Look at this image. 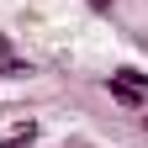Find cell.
Wrapping results in <instances>:
<instances>
[{"mask_svg":"<svg viewBox=\"0 0 148 148\" xmlns=\"http://www.w3.org/2000/svg\"><path fill=\"white\" fill-rule=\"evenodd\" d=\"M111 79H122L127 90H148V74H143V69H116Z\"/></svg>","mask_w":148,"mask_h":148,"instance_id":"obj_1","label":"cell"},{"mask_svg":"<svg viewBox=\"0 0 148 148\" xmlns=\"http://www.w3.org/2000/svg\"><path fill=\"white\" fill-rule=\"evenodd\" d=\"M111 95H116L122 106H143V90H127L122 79H111Z\"/></svg>","mask_w":148,"mask_h":148,"instance_id":"obj_2","label":"cell"},{"mask_svg":"<svg viewBox=\"0 0 148 148\" xmlns=\"http://www.w3.org/2000/svg\"><path fill=\"white\" fill-rule=\"evenodd\" d=\"M0 74H5V79H27V74H32V64H21V58H5V64H0Z\"/></svg>","mask_w":148,"mask_h":148,"instance_id":"obj_3","label":"cell"},{"mask_svg":"<svg viewBox=\"0 0 148 148\" xmlns=\"http://www.w3.org/2000/svg\"><path fill=\"white\" fill-rule=\"evenodd\" d=\"M37 138V127H21V132H11V138H0V148H27Z\"/></svg>","mask_w":148,"mask_h":148,"instance_id":"obj_4","label":"cell"},{"mask_svg":"<svg viewBox=\"0 0 148 148\" xmlns=\"http://www.w3.org/2000/svg\"><path fill=\"white\" fill-rule=\"evenodd\" d=\"M5 58H11V37L0 32V64H5Z\"/></svg>","mask_w":148,"mask_h":148,"instance_id":"obj_5","label":"cell"},{"mask_svg":"<svg viewBox=\"0 0 148 148\" xmlns=\"http://www.w3.org/2000/svg\"><path fill=\"white\" fill-rule=\"evenodd\" d=\"M90 5H95V11H111V0H90Z\"/></svg>","mask_w":148,"mask_h":148,"instance_id":"obj_6","label":"cell"},{"mask_svg":"<svg viewBox=\"0 0 148 148\" xmlns=\"http://www.w3.org/2000/svg\"><path fill=\"white\" fill-rule=\"evenodd\" d=\"M143 122H148V116H143Z\"/></svg>","mask_w":148,"mask_h":148,"instance_id":"obj_7","label":"cell"}]
</instances>
